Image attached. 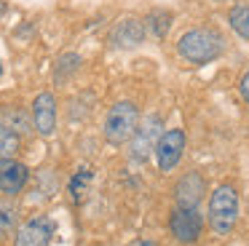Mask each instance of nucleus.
<instances>
[{
    "label": "nucleus",
    "instance_id": "obj_17",
    "mask_svg": "<svg viewBox=\"0 0 249 246\" xmlns=\"http://www.w3.org/2000/svg\"><path fill=\"white\" fill-rule=\"evenodd\" d=\"M91 179H94V174L89 169H81L75 176L70 179V198L72 201H83V195H86V190H89V185H91Z\"/></svg>",
    "mask_w": 249,
    "mask_h": 246
},
{
    "label": "nucleus",
    "instance_id": "obj_14",
    "mask_svg": "<svg viewBox=\"0 0 249 246\" xmlns=\"http://www.w3.org/2000/svg\"><path fill=\"white\" fill-rule=\"evenodd\" d=\"M78 70H81V53L67 51V53H62V56L56 59V64H54V80L56 83H67Z\"/></svg>",
    "mask_w": 249,
    "mask_h": 246
},
{
    "label": "nucleus",
    "instance_id": "obj_3",
    "mask_svg": "<svg viewBox=\"0 0 249 246\" xmlns=\"http://www.w3.org/2000/svg\"><path fill=\"white\" fill-rule=\"evenodd\" d=\"M140 126V110L134 102H115L105 118V139L110 144H126Z\"/></svg>",
    "mask_w": 249,
    "mask_h": 246
},
{
    "label": "nucleus",
    "instance_id": "obj_5",
    "mask_svg": "<svg viewBox=\"0 0 249 246\" xmlns=\"http://www.w3.org/2000/svg\"><path fill=\"white\" fill-rule=\"evenodd\" d=\"M185 144H188V137H185L182 128H169V131H163L161 137H158L156 147H153L156 160H158V169L172 171L174 166L179 163V158H182Z\"/></svg>",
    "mask_w": 249,
    "mask_h": 246
},
{
    "label": "nucleus",
    "instance_id": "obj_10",
    "mask_svg": "<svg viewBox=\"0 0 249 246\" xmlns=\"http://www.w3.org/2000/svg\"><path fill=\"white\" fill-rule=\"evenodd\" d=\"M33 126L40 137H51L56 131V96L51 91L35 96L33 102Z\"/></svg>",
    "mask_w": 249,
    "mask_h": 246
},
{
    "label": "nucleus",
    "instance_id": "obj_16",
    "mask_svg": "<svg viewBox=\"0 0 249 246\" xmlns=\"http://www.w3.org/2000/svg\"><path fill=\"white\" fill-rule=\"evenodd\" d=\"M19 144H22V137L0 123V158H14L19 153Z\"/></svg>",
    "mask_w": 249,
    "mask_h": 246
},
{
    "label": "nucleus",
    "instance_id": "obj_7",
    "mask_svg": "<svg viewBox=\"0 0 249 246\" xmlns=\"http://www.w3.org/2000/svg\"><path fill=\"white\" fill-rule=\"evenodd\" d=\"M54 230L56 225L49 217H33L17 230L14 246H49L54 238Z\"/></svg>",
    "mask_w": 249,
    "mask_h": 246
},
{
    "label": "nucleus",
    "instance_id": "obj_11",
    "mask_svg": "<svg viewBox=\"0 0 249 246\" xmlns=\"http://www.w3.org/2000/svg\"><path fill=\"white\" fill-rule=\"evenodd\" d=\"M145 24L134 16H126V19L115 21V27L110 30V46L113 48H137L140 43H145Z\"/></svg>",
    "mask_w": 249,
    "mask_h": 246
},
{
    "label": "nucleus",
    "instance_id": "obj_15",
    "mask_svg": "<svg viewBox=\"0 0 249 246\" xmlns=\"http://www.w3.org/2000/svg\"><path fill=\"white\" fill-rule=\"evenodd\" d=\"M228 24L241 40H249V5H236L228 14Z\"/></svg>",
    "mask_w": 249,
    "mask_h": 246
},
{
    "label": "nucleus",
    "instance_id": "obj_13",
    "mask_svg": "<svg viewBox=\"0 0 249 246\" xmlns=\"http://www.w3.org/2000/svg\"><path fill=\"white\" fill-rule=\"evenodd\" d=\"M0 123L8 126L11 131H17L19 137L33 131V121H30V115L24 110H19V107H8V110L0 112Z\"/></svg>",
    "mask_w": 249,
    "mask_h": 246
},
{
    "label": "nucleus",
    "instance_id": "obj_12",
    "mask_svg": "<svg viewBox=\"0 0 249 246\" xmlns=\"http://www.w3.org/2000/svg\"><path fill=\"white\" fill-rule=\"evenodd\" d=\"M142 24H145V30L150 32L156 40H163V37L169 35V30H172V11H166V8H153Z\"/></svg>",
    "mask_w": 249,
    "mask_h": 246
},
{
    "label": "nucleus",
    "instance_id": "obj_20",
    "mask_svg": "<svg viewBox=\"0 0 249 246\" xmlns=\"http://www.w3.org/2000/svg\"><path fill=\"white\" fill-rule=\"evenodd\" d=\"M129 246H158L156 241H147V238H140V241H134V244H129Z\"/></svg>",
    "mask_w": 249,
    "mask_h": 246
},
{
    "label": "nucleus",
    "instance_id": "obj_6",
    "mask_svg": "<svg viewBox=\"0 0 249 246\" xmlns=\"http://www.w3.org/2000/svg\"><path fill=\"white\" fill-rule=\"evenodd\" d=\"M169 230L179 244H196L204 233V217L198 214V209H174L169 217Z\"/></svg>",
    "mask_w": 249,
    "mask_h": 246
},
{
    "label": "nucleus",
    "instance_id": "obj_21",
    "mask_svg": "<svg viewBox=\"0 0 249 246\" xmlns=\"http://www.w3.org/2000/svg\"><path fill=\"white\" fill-rule=\"evenodd\" d=\"M6 8H8V5H6V0H0V16L6 14Z\"/></svg>",
    "mask_w": 249,
    "mask_h": 246
},
{
    "label": "nucleus",
    "instance_id": "obj_18",
    "mask_svg": "<svg viewBox=\"0 0 249 246\" xmlns=\"http://www.w3.org/2000/svg\"><path fill=\"white\" fill-rule=\"evenodd\" d=\"M17 219H19V209L11 201H0V235L11 233L17 228Z\"/></svg>",
    "mask_w": 249,
    "mask_h": 246
},
{
    "label": "nucleus",
    "instance_id": "obj_4",
    "mask_svg": "<svg viewBox=\"0 0 249 246\" xmlns=\"http://www.w3.org/2000/svg\"><path fill=\"white\" fill-rule=\"evenodd\" d=\"M163 134V121L161 115H147L142 118V126H137V131L129 139V155L134 163H145L147 155L153 153L158 137Z\"/></svg>",
    "mask_w": 249,
    "mask_h": 246
},
{
    "label": "nucleus",
    "instance_id": "obj_22",
    "mask_svg": "<svg viewBox=\"0 0 249 246\" xmlns=\"http://www.w3.org/2000/svg\"><path fill=\"white\" fill-rule=\"evenodd\" d=\"M0 75H3V64H0Z\"/></svg>",
    "mask_w": 249,
    "mask_h": 246
},
{
    "label": "nucleus",
    "instance_id": "obj_19",
    "mask_svg": "<svg viewBox=\"0 0 249 246\" xmlns=\"http://www.w3.org/2000/svg\"><path fill=\"white\" fill-rule=\"evenodd\" d=\"M238 91H241L244 102L249 105V72H244V75H241V80H238Z\"/></svg>",
    "mask_w": 249,
    "mask_h": 246
},
{
    "label": "nucleus",
    "instance_id": "obj_9",
    "mask_svg": "<svg viewBox=\"0 0 249 246\" xmlns=\"http://www.w3.org/2000/svg\"><path fill=\"white\" fill-rule=\"evenodd\" d=\"M204 193H206V179L198 171H188L174 185V201H177L179 209H196L204 201Z\"/></svg>",
    "mask_w": 249,
    "mask_h": 246
},
{
    "label": "nucleus",
    "instance_id": "obj_8",
    "mask_svg": "<svg viewBox=\"0 0 249 246\" xmlns=\"http://www.w3.org/2000/svg\"><path fill=\"white\" fill-rule=\"evenodd\" d=\"M30 182V169L17 158H0V193L8 198L19 195Z\"/></svg>",
    "mask_w": 249,
    "mask_h": 246
},
{
    "label": "nucleus",
    "instance_id": "obj_23",
    "mask_svg": "<svg viewBox=\"0 0 249 246\" xmlns=\"http://www.w3.org/2000/svg\"><path fill=\"white\" fill-rule=\"evenodd\" d=\"M214 3H225V0H214Z\"/></svg>",
    "mask_w": 249,
    "mask_h": 246
},
{
    "label": "nucleus",
    "instance_id": "obj_1",
    "mask_svg": "<svg viewBox=\"0 0 249 246\" xmlns=\"http://www.w3.org/2000/svg\"><path fill=\"white\" fill-rule=\"evenodd\" d=\"M225 51V40L212 27H193L177 40V53L188 64H209Z\"/></svg>",
    "mask_w": 249,
    "mask_h": 246
},
{
    "label": "nucleus",
    "instance_id": "obj_2",
    "mask_svg": "<svg viewBox=\"0 0 249 246\" xmlns=\"http://www.w3.org/2000/svg\"><path fill=\"white\" fill-rule=\"evenodd\" d=\"M238 222V195L231 185H220L209 198V228L217 235H228Z\"/></svg>",
    "mask_w": 249,
    "mask_h": 246
}]
</instances>
